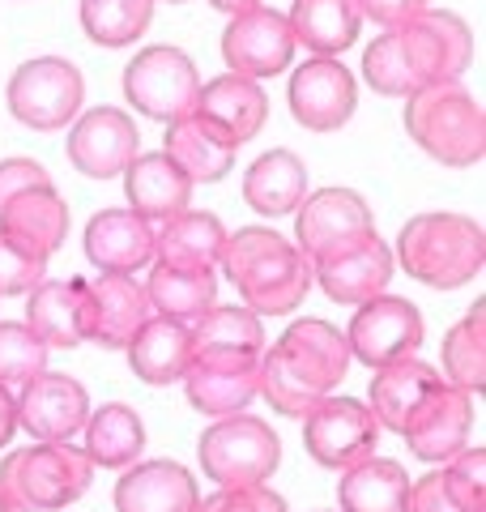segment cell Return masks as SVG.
<instances>
[{
  "mask_svg": "<svg viewBox=\"0 0 486 512\" xmlns=\"http://www.w3.org/2000/svg\"><path fill=\"white\" fill-rule=\"evenodd\" d=\"M222 269L256 316H290L312 291V261L273 227H243L226 235Z\"/></svg>",
  "mask_w": 486,
  "mask_h": 512,
  "instance_id": "obj_1",
  "label": "cell"
},
{
  "mask_svg": "<svg viewBox=\"0 0 486 512\" xmlns=\"http://www.w3.org/2000/svg\"><path fill=\"white\" fill-rule=\"evenodd\" d=\"M393 265H401L414 282L431 291H457L486 269V235L482 222L465 214H414L397 235Z\"/></svg>",
  "mask_w": 486,
  "mask_h": 512,
  "instance_id": "obj_2",
  "label": "cell"
},
{
  "mask_svg": "<svg viewBox=\"0 0 486 512\" xmlns=\"http://www.w3.org/2000/svg\"><path fill=\"white\" fill-rule=\"evenodd\" d=\"M405 133L444 167H478L486 158V111L461 82H435L405 99Z\"/></svg>",
  "mask_w": 486,
  "mask_h": 512,
  "instance_id": "obj_3",
  "label": "cell"
},
{
  "mask_svg": "<svg viewBox=\"0 0 486 512\" xmlns=\"http://www.w3.org/2000/svg\"><path fill=\"white\" fill-rule=\"evenodd\" d=\"M94 461L73 444H30L0 461V495L13 512H60L90 491Z\"/></svg>",
  "mask_w": 486,
  "mask_h": 512,
  "instance_id": "obj_4",
  "label": "cell"
},
{
  "mask_svg": "<svg viewBox=\"0 0 486 512\" xmlns=\"http://www.w3.org/2000/svg\"><path fill=\"white\" fill-rule=\"evenodd\" d=\"M201 474L218 487H261L282 466V440L265 419L226 414L197 440Z\"/></svg>",
  "mask_w": 486,
  "mask_h": 512,
  "instance_id": "obj_5",
  "label": "cell"
},
{
  "mask_svg": "<svg viewBox=\"0 0 486 512\" xmlns=\"http://www.w3.org/2000/svg\"><path fill=\"white\" fill-rule=\"evenodd\" d=\"M81 99H86L81 69L64 56H35L18 64L5 86V103L13 111V120L35 128V133L64 128L81 111Z\"/></svg>",
  "mask_w": 486,
  "mask_h": 512,
  "instance_id": "obj_6",
  "label": "cell"
},
{
  "mask_svg": "<svg viewBox=\"0 0 486 512\" xmlns=\"http://www.w3.org/2000/svg\"><path fill=\"white\" fill-rule=\"evenodd\" d=\"M197 94H201V73L180 47H167V43L145 47L124 69V99L145 120H158V124L184 120L197 107Z\"/></svg>",
  "mask_w": 486,
  "mask_h": 512,
  "instance_id": "obj_7",
  "label": "cell"
},
{
  "mask_svg": "<svg viewBox=\"0 0 486 512\" xmlns=\"http://www.w3.org/2000/svg\"><path fill=\"white\" fill-rule=\"evenodd\" d=\"M371 235H376V218L354 188H320L312 197H303V205L295 210V248L312 265L324 256L359 248Z\"/></svg>",
  "mask_w": 486,
  "mask_h": 512,
  "instance_id": "obj_8",
  "label": "cell"
},
{
  "mask_svg": "<svg viewBox=\"0 0 486 512\" xmlns=\"http://www.w3.org/2000/svg\"><path fill=\"white\" fill-rule=\"evenodd\" d=\"M397 39L418 90L435 82H461L474 60V35L452 9H423L418 18L397 26Z\"/></svg>",
  "mask_w": 486,
  "mask_h": 512,
  "instance_id": "obj_9",
  "label": "cell"
},
{
  "mask_svg": "<svg viewBox=\"0 0 486 512\" xmlns=\"http://www.w3.org/2000/svg\"><path fill=\"white\" fill-rule=\"evenodd\" d=\"M427 329H423V312L401 295H376L359 303L350 329H346V346L350 359H359L367 367H388L401 359H414L423 346Z\"/></svg>",
  "mask_w": 486,
  "mask_h": 512,
  "instance_id": "obj_10",
  "label": "cell"
},
{
  "mask_svg": "<svg viewBox=\"0 0 486 512\" xmlns=\"http://www.w3.org/2000/svg\"><path fill=\"white\" fill-rule=\"evenodd\" d=\"M307 457L324 470H350L354 461L376 453L380 423L359 397H324V402L303 419Z\"/></svg>",
  "mask_w": 486,
  "mask_h": 512,
  "instance_id": "obj_11",
  "label": "cell"
},
{
  "mask_svg": "<svg viewBox=\"0 0 486 512\" xmlns=\"http://www.w3.org/2000/svg\"><path fill=\"white\" fill-rule=\"evenodd\" d=\"M222 60L231 73H243L252 82L286 73L290 60H295V35L286 26V13L256 5L231 18L222 30Z\"/></svg>",
  "mask_w": 486,
  "mask_h": 512,
  "instance_id": "obj_12",
  "label": "cell"
},
{
  "mask_svg": "<svg viewBox=\"0 0 486 512\" xmlns=\"http://www.w3.org/2000/svg\"><path fill=\"white\" fill-rule=\"evenodd\" d=\"M286 99L303 128H312V133H337L354 116V107H359V86H354V73L342 60L312 56L290 73Z\"/></svg>",
  "mask_w": 486,
  "mask_h": 512,
  "instance_id": "obj_13",
  "label": "cell"
},
{
  "mask_svg": "<svg viewBox=\"0 0 486 512\" xmlns=\"http://www.w3.org/2000/svg\"><path fill=\"white\" fill-rule=\"evenodd\" d=\"M90 419V397L81 380L64 372H39L18 393V431L39 444H69Z\"/></svg>",
  "mask_w": 486,
  "mask_h": 512,
  "instance_id": "obj_14",
  "label": "cell"
},
{
  "mask_svg": "<svg viewBox=\"0 0 486 512\" xmlns=\"http://www.w3.org/2000/svg\"><path fill=\"white\" fill-rule=\"evenodd\" d=\"M137 154L141 133L120 107H90L69 133V163L90 180H116Z\"/></svg>",
  "mask_w": 486,
  "mask_h": 512,
  "instance_id": "obj_15",
  "label": "cell"
},
{
  "mask_svg": "<svg viewBox=\"0 0 486 512\" xmlns=\"http://www.w3.org/2000/svg\"><path fill=\"white\" fill-rule=\"evenodd\" d=\"M273 350H278L282 363L290 367V376H299L307 389H316L320 397H333V389L346 380L350 363H354L346 333L320 316H303L295 325H286V333Z\"/></svg>",
  "mask_w": 486,
  "mask_h": 512,
  "instance_id": "obj_16",
  "label": "cell"
},
{
  "mask_svg": "<svg viewBox=\"0 0 486 512\" xmlns=\"http://www.w3.org/2000/svg\"><path fill=\"white\" fill-rule=\"evenodd\" d=\"M256 384H261V355H192L184 372L188 406L209 419L243 414L256 402Z\"/></svg>",
  "mask_w": 486,
  "mask_h": 512,
  "instance_id": "obj_17",
  "label": "cell"
},
{
  "mask_svg": "<svg viewBox=\"0 0 486 512\" xmlns=\"http://www.w3.org/2000/svg\"><path fill=\"white\" fill-rule=\"evenodd\" d=\"M469 427H474V402H469V393L452 389V384H440V389L414 410V419L405 423L401 440L410 444V453L418 461L440 466V461H452L469 444Z\"/></svg>",
  "mask_w": 486,
  "mask_h": 512,
  "instance_id": "obj_18",
  "label": "cell"
},
{
  "mask_svg": "<svg viewBox=\"0 0 486 512\" xmlns=\"http://www.w3.org/2000/svg\"><path fill=\"white\" fill-rule=\"evenodd\" d=\"M192 116L201 124H209L218 137H226L231 146H243L265 128L269 120V94L261 82L243 73H222L214 82H205L197 94V107Z\"/></svg>",
  "mask_w": 486,
  "mask_h": 512,
  "instance_id": "obj_19",
  "label": "cell"
},
{
  "mask_svg": "<svg viewBox=\"0 0 486 512\" xmlns=\"http://www.w3.org/2000/svg\"><path fill=\"white\" fill-rule=\"evenodd\" d=\"M393 252L380 235L363 239L359 248L350 252H337V256H324V261L312 265V282L320 286L324 295L333 303H350V308H359V303L384 295L388 278H393Z\"/></svg>",
  "mask_w": 486,
  "mask_h": 512,
  "instance_id": "obj_20",
  "label": "cell"
},
{
  "mask_svg": "<svg viewBox=\"0 0 486 512\" xmlns=\"http://www.w3.org/2000/svg\"><path fill=\"white\" fill-rule=\"evenodd\" d=\"M26 325L30 333L52 350H73L81 342H90V291L86 278H69V282H39L30 291L26 303Z\"/></svg>",
  "mask_w": 486,
  "mask_h": 512,
  "instance_id": "obj_21",
  "label": "cell"
},
{
  "mask_svg": "<svg viewBox=\"0 0 486 512\" xmlns=\"http://www.w3.org/2000/svg\"><path fill=\"white\" fill-rule=\"evenodd\" d=\"M90 291V342L103 350H124L137 329L150 320V299L133 274H99L86 282Z\"/></svg>",
  "mask_w": 486,
  "mask_h": 512,
  "instance_id": "obj_22",
  "label": "cell"
},
{
  "mask_svg": "<svg viewBox=\"0 0 486 512\" xmlns=\"http://www.w3.org/2000/svg\"><path fill=\"white\" fill-rule=\"evenodd\" d=\"M405 512H486V448H461L444 470L410 483Z\"/></svg>",
  "mask_w": 486,
  "mask_h": 512,
  "instance_id": "obj_23",
  "label": "cell"
},
{
  "mask_svg": "<svg viewBox=\"0 0 486 512\" xmlns=\"http://www.w3.org/2000/svg\"><path fill=\"white\" fill-rule=\"evenodd\" d=\"M197 478L180 461H133L116 483V512H192Z\"/></svg>",
  "mask_w": 486,
  "mask_h": 512,
  "instance_id": "obj_24",
  "label": "cell"
},
{
  "mask_svg": "<svg viewBox=\"0 0 486 512\" xmlns=\"http://www.w3.org/2000/svg\"><path fill=\"white\" fill-rule=\"evenodd\" d=\"M86 256L103 274H137L154 261V222L133 210H99L86 227Z\"/></svg>",
  "mask_w": 486,
  "mask_h": 512,
  "instance_id": "obj_25",
  "label": "cell"
},
{
  "mask_svg": "<svg viewBox=\"0 0 486 512\" xmlns=\"http://www.w3.org/2000/svg\"><path fill=\"white\" fill-rule=\"evenodd\" d=\"M440 372L423 359H401V363H388L376 367L371 376V389H367V410L376 414V423L388 431H405V423L414 419V410L427 402V397L440 389Z\"/></svg>",
  "mask_w": 486,
  "mask_h": 512,
  "instance_id": "obj_26",
  "label": "cell"
},
{
  "mask_svg": "<svg viewBox=\"0 0 486 512\" xmlns=\"http://www.w3.org/2000/svg\"><path fill=\"white\" fill-rule=\"evenodd\" d=\"M124 197H128V210L158 227V222L188 210L192 184L184 180V171L175 167L167 154L154 150V154H137L133 163L124 167Z\"/></svg>",
  "mask_w": 486,
  "mask_h": 512,
  "instance_id": "obj_27",
  "label": "cell"
},
{
  "mask_svg": "<svg viewBox=\"0 0 486 512\" xmlns=\"http://www.w3.org/2000/svg\"><path fill=\"white\" fill-rule=\"evenodd\" d=\"M286 26L295 35V47H303V52L342 60L346 47L359 43L363 13L359 0H295L286 13Z\"/></svg>",
  "mask_w": 486,
  "mask_h": 512,
  "instance_id": "obj_28",
  "label": "cell"
},
{
  "mask_svg": "<svg viewBox=\"0 0 486 512\" xmlns=\"http://www.w3.org/2000/svg\"><path fill=\"white\" fill-rule=\"evenodd\" d=\"M124 350H128V367H133L137 380L175 384V380H184L192 363V325L188 320H171V316H150Z\"/></svg>",
  "mask_w": 486,
  "mask_h": 512,
  "instance_id": "obj_29",
  "label": "cell"
},
{
  "mask_svg": "<svg viewBox=\"0 0 486 512\" xmlns=\"http://www.w3.org/2000/svg\"><path fill=\"white\" fill-rule=\"evenodd\" d=\"M226 227L209 210H184L154 227V261L175 269H218Z\"/></svg>",
  "mask_w": 486,
  "mask_h": 512,
  "instance_id": "obj_30",
  "label": "cell"
},
{
  "mask_svg": "<svg viewBox=\"0 0 486 512\" xmlns=\"http://www.w3.org/2000/svg\"><path fill=\"white\" fill-rule=\"evenodd\" d=\"M307 197V167L295 150H269L243 171V201L261 218L295 214Z\"/></svg>",
  "mask_w": 486,
  "mask_h": 512,
  "instance_id": "obj_31",
  "label": "cell"
},
{
  "mask_svg": "<svg viewBox=\"0 0 486 512\" xmlns=\"http://www.w3.org/2000/svg\"><path fill=\"white\" fill-rule=\"evenodd\" d=\"M0 231L39 248L43 256H56L64 248V235H69V205H64V197L52 184L26 188L22 197H13L0 210Z\"/></svg>",
  "mask_w": 486,
  "mask_h": 512,
  "instance_id": "obj_32",
  "label": "cell"
},
{
  "mask_svg": "<svg viewBox=\"0 0 486 512\" xmlns=\"http://www.w3.org/2000/svg\"><path fill=\"white\" fill-rule=\"evenodd\" d=\"M235 150L226 137H218L209 124H201L197 116H184L167 124V141H162V154L171 158L175 167L184 171L188 184H218L226 180V171L235 167Z\"/></svg>",
  "mask_w": 486,
  "mask_h": 512,
  "instance_id": "obj_33",
  "label": "cell"
},
{
  "mask_svg": "<svg viewBox=\"0 0 486 512\" xmlns=\"http://www.w3.org/2000/svg\"><path fill=\"white\" fill-rule=\"evenodd\" d=\"M337 504L342 512H405L410 504V474L401 461L384 457H363L350 470H342L337 483Z\"/></svg>",
  "mask_w": 486,
  "mask_h": 512,
  "instance_id": "obj_34",
  "label": "cell"
},
{
  "mask_svg": "<svg viewBox=\"0 0 486 512\" xmlns=\"http://www.w3.org/2000/svg\"><path fill=\"white\" fill-rule=\"evenodd\" d=\"M145 299H150L154 316L171 320H201L218 303V278L214 269H175L154 261L150 282H145Z\"/></svg>",
  "mask_w": 486,
  "mask_h": 512,
  "instance_id": "obj_35",
  "label": "cell"
},
{
  "mask_svg": "<svg viewBox=\"0 0 486 512\" xmlns=\"http://www.w3.org/2000/svg\"><path fill=\"white\" fill-rule=\"evenodd\" d=\"M81 431H86V457L99 470H128L145 453V423H141V414L120 406V402L99 406Z\"/></svg>",
  "mask_w": 486,
  "mask_h": 512,
  "instance_id": "obj_36",
  "label": "cell"
},
{
  "mask_svg": "<svg viewBox=\"0 0 486 512\" xmlns=\"http://www.w3.org/2000/svg\"><path fill=\"white\" fill-rule=\"evenodd\" d=\"M192 355H265L261 316L214 303L201 320H192Z\"/></svg>",
  "mask_w": 486,
  "mask_h": 512,
  "instance_id": "obj_37",
  "label": "cell"
},
{
  "mask_svg": "<svg viewBox=\"0 0 486 512\" xmlns=\"http://www.w3.org/2000/svg\"><path fill=\"white\" fill-rule=\"evenodd\" d=\"M444 384L478 397L486 389V303L478 299L444 338Z\"/></svg>",
  "mask_w": 486,
  "mask_h": 512,
  "instance_id": "obj_38",
  "label": "cell"
},
{
  "mask_svg": "<svg viewBox=\"0 0 486 512\" xmlns=\"http://www.w3.org/2000/svg\"><path fill=\"white\" fill-rule=\"evenodd\" d=\"M154 18V0H81V30L99 47H133Z\"/></svg>",
  "mask_w": 486,
  "mask_h": 512,
  "instance_id": "obj_39",
  "label": "cell"
},
{
  "mask_svg": "<svg viewBox=\"0 0 486 512\" xmlns=\"http://www.w3.org/2000/svg\"><path fill=\"white\" fill-rule=\"evenodd\" d=\"M256 397H265L269 410H278L282 419H307L324 397L316 389H307L299 376H290V367L282 363L278 350H265L261 355V384H256Z\"/></svg>",
  "mask_w": 486,
  "mask_h": 512,
  "instance_id": "obj_40",
  "label": "cell"
},
{
  "mask_svg": "<svg viewBox=\"0 0 486 512\" xmlns=\"http://www.w3.org/2000/svg\"><path fill=\"white\" fill-rule=\"evenodd\" d=\"M363 77H367L371 90L384 94V99H410L418 90L410 64H405L397 30H384L380 39H371V47L363 52Z\"/></svg>",
  "mask_w": 486,
  "mask_h": 512,
  "instance_id": "obj_41",
  "label": "cell"
},
{
  "mask_svg": "<svg viewBox=\"0 0 486 512\" xmlns=\"http://www.w3.org/2000/svg\"><path fill=\"white\" fill-rule=\"evenodd\" d=\"M39 372H47V346L30 333L26 320H0V384L22 389Z\"/></svg>",
  "mask_w": 486,
  "mask_h": 512,
  "instance_id": "obj_42",
  "label": "cell"
},
{
  "mask_svg": "<svg viewBox=\"0 0 486 512\" xmlns=\"http://www.w3.org/2000/svg\"><path fill=\"white\" fill-rule=\"evenodd\" d=\"M47 261H52V256H43L39 248L13 239L9 231H0V299L35 291L47 274Z\"/></svg>",
  "mask_w": 486,
  "mask_h": 512,
  "instance_id": "obj_43",
  "label": "cell"
},
{
  "mask_svg": "<svg viewBox=\"0 0 486 512\" xmlns=\"http://www.w3.org/2000/svg\"><path fill=\"white\" fill-rule=\"evenodd\" d=\"M192 512H286V500L269 483H261V487H218L214 495L197 500Z\"/></svg>",
  "mask_w": 486,
  "mask_h": 512,
  "instance_id": "obj_44",
  "label": "cell"
},
{
  "mask_svg": "<svg viewBox=\"0 0 486 512\" xmlns=\"http://www.w3.org/2000/svg\"><path fill=\"white\" fill-rule=\"evenodd\" d=\"M39 184H52V175H47L35 158H5V163H0V210H5L13 197H22L26 188H39Z\"/></svg>",
  "mask_w": 486,
  "mask_h": 512,
  "instance_id": "obj_45",
  "label": "cell"
},
{
  "mask_svg": "<svg viewBox=\"0 0 486 512\" xmlns=\"http://www.w3.org/2000/svg\"><path fill=\"white\" fill-rule=\"evenodd\" d=\"M427 9V0H359V13H363V22L371 18L376 26L384 30H397L405 26L410 18H418V13Z\"/></svg>",
  "mask_w": 486,
  "mask_h": 512,
  "instance_id": "obj_46",
  "label": "cell"
},
{
  "mask_svg": "<svg viewBox=\"0 0 486 512\" xmlns=\"http://www.w3.org/2000/svg\"><path fill=\"white\" fill-rule=\"evenodd\" d=\"M13 431H18V397L0 384V448L13 440Z\"/></svg>",
  "mask_w": 486,
  "mask_h": 512,
  "instance_id": "obj_47",
  "label": "cell"
},
{
  "mask_svg": "<svg viewBox=\"0 0 486 512\" xmlns=\"http://www.w3.org/2000/svg\"><path fill=\"white\" fill-rule=\"evenodd\" d=\"M218 13H226V18H239V13H248L256 5H265V0H209Z\"/></svg>",
  "mask_w": 486,
  "mask_h": 512,
  "instance_id": "obj_48",
  "label": "cell"
},
{
  "mask_svg": "<svg viewBox=\"0 0 486 512\" xmlns=\"http://www.w3.org/2000/svg\"><path fill=\"white\" fill-rule=\"evenodd\" d=\"M0 512H13V508H9V500H5V495H0Z\"/></svg>",
  "mask_w": 486,
  "mask_h": 512,
  "instance_id": "obj_49",
  "label": "cell"
},
{
  "mask_svg": "<svg viewBox=\"0 0 486 512\" xmlns=\"http://www.w3.org/2000/svg\"><path fill=\"white\" fill-rule=\"evenodd\" d=\"M167 5H184V0H167Z\"/></svg>",
  "mask_w": 486,
  "mask_h": 512,
  "instance_id": "obj_50",
  "label": "cell"
}]
</instances>
